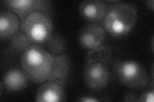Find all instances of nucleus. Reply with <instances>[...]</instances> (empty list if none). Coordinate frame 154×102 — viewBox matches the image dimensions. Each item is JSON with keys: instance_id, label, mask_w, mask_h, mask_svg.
I'll return each instance as SVG.
<instances>
[{"instance_id": "4", "label": "nucleus", "mask_w": 154, "mask_h": 102, "mask_svg": "<svg viewBox=\"0 0 154 102\" xmlns=\"http://www.w3.org/2000/svg\"><path fill=\"white\" fill-rule=\"evenodd\" d=\"M21 30L34 44L42 45L53 33L54 22L50 13L35 12L21 21Z\"/></svg>"}, {"instance_id": "18", "label": "nucleus", "mask_w": 154, "mask_h": 102, "mask_svg": "<svg viewBox=\"0 0 154 102\" xmlns=\"http://www.w3.org/2000/svg\"><path fill=\"white\" fill-rule=\"evenodd\" d=\"M145 4L149 9H150L151 10H153V7H154L153 0H148V1H145Z\"/></svg>"}, {"instance_id": "6", "label": "nucleus", "mask_w": 154, "mask_h": 102, "mask_svg": "<svg viewBox=\"0 0 154 102\" xmlns=\"http://www.w3.org/2000/svg\"><path fill=\"white\" fill-rule=\"evenodd\" d=\"M10 11L23 21L30 13L44 12L50 14L51 3L46 0H7L5 1Z\"/></svg>"}, {"instance_id": "5", "label": "nucleus", "mask_w": 154, "mask_h": 102, "mask_svg": "<svg viewBox=\"0 0 154 102\" xmlns=\"http://www.w3.org/2000/svg\"><path fill=\"white\" fill-rule=\"evenodd\" d=\"M114 70L119 80L131 89H142L148 84L146 70L141 63L134 60L117 61Z\"/></svg>"}, {"instance_id": "14", "label": "nucleus", "mask_w": 154, "mask_h": 102, "mask_svg": "<svg viewBox=\"0 0 154 102\" xmlns=\"http://www.w3.org/2000/svg\"><path fill=\"white\" fill-rule=\"evenodd\" d=\"M42 45L51 56H55L64 53L66 43L64 38L61 35L53 32L49 38Z\"/></svg>"}, {"instance_id": "7", "label": "nucleus", "mask_w": 154, "mask_h": 102, "mask_svg": "<svg viewBox=\"0 0 154 102\" xmlns=\"http://www.w3.org/2000/svg\"><path fill=\"white\" fill-rule=\"evenodd\" d=\"M106 32L100 24H89L84 26L79 33L80 45L87 50L92 51L103 45Z\"/></svg>"}, {"instance_id": "16", "label": "nucleus", "mask_w": 154, "mask_h": 102, "mask_svg": "<svg viewBox=\"0 0 154 102\" xmlns=\"http://www.w3.org/2000/svg\"><path fill=\"white\" fill-rule=\"evenodd\" d=\"M78 101L80 102H96V101H100L101 100L98 99V98H95L93 96H82L79 99L77 100Z\"/></svg>"}, {"instance_id": "19", "label": "nucleus", "mask_w": 154, "mask_h": 102, "mask_svg": "<svg viewBox=\"0 0 154 102\" xmlns=\"http://www.w3.org/2000/svg\"><path fill=\"white\" fill-rule=\"evenodd\" d=\"M151 47H152V51H153V37H152V40H151Z\"/></svg>"}, {"instance_id": "17", "label": "nucleus", "mask_w": 154, "mask_h": 102, "mask_svg": "<svg viewBox=\"0 0 154 102\" xmlns=\"http://www.w3.org/2000/svg\"><path fill=\"white\" fill-rule=\"evenodd\" d=\"M123 101H137L138 97L134 94H127L124 97Z\"/></svg>"}, {"instance_id": "11", "label": "nucleus", "mask_w": 154, "mask_h": 102, "mask_svg": "<svg viewBox=\"0 0 154 102\" xmlns=\"http://www.w3.org/2000/svg\"><path fill=\"white\" fill-rule=\"evenodd\" d=\"M28 79L23 69L12 68L4 74L2 82L7 91L17 92L26 88Z\"/></svg>"}, {"instance_id": "15", "label": "nucleus", "mask_w": 154, "mask_h": 102, "mask_svg": "<svg viewBox=\"0 0 154 102\" xmlns=\"http://www.w3.org/2000/svg\"><path fill=\"white\" fill-rule=\"evenodd\" d=\"M153 89H149L145 93L142 94L140 96L138 97L137 101H144V102H153L154 101V93Z\"/></svg>"}, {"instance_id": "9", "label": "nucleus", "mask_w": 154, "mask_h": 102, "mask_svg": "<svg viewBox=\"0 0 154 102\" xmlns=\"http://www.w3.org/2000/svg\"><path fill=\"white\" fill-rule=\"evenodd\" d=\"M65 84L57 80H47L38 88L35 101L38 102H60L66 100Z\"/></svg>"}, {"instance_id": "3", "label": "nucleus", "mask_w": 154, "mask_h": 102, "mask_svg": "<svg viewBox=\"0 0 154 102\" xmlns=\"http://www.w3.org/2000/svg\"><path fill=\"white\" fill-rule=\"evenodd\" d=\"M21 63L29 79L43 83L48 80L50 74L52 56L41 45L33 44L22 54Z\"/></svg>"}, {"instance_id": "10", "label": "nucleus", "mask_w": 154, "mask_h": 102, "mask_svg": "<svg viewBox=\"0 0 154 102\" xmlns=\"http://www.w3.org/2000/svg\"><path fill=\"white\" fill-rule=\"evenodd\" d=\"M70 66V60L65 53L52 56V66L48 80L60 81L66 84Z\"/></svg>"}, {"instance_id": "1", "label": "nucleus", "mask_w": 154, "mask_h": 102, "mask_svg": "<svg viewBox=\"0 0 154 102\" xmlns=\"http://www.w3.org/2000/svg\"><path fill=\"white\" fill-rule=\"evenodd\" d=\"M111 57V48L107 45H102L88 53L84 80L90 89L100 91L108 84L110 77L109 63Z\"/></svg>"}, {"instance_id": "13", "label": "nucleus", "mask_w": 154, "mask_h": 102, "mask_svg": "<svg viewBox=\"0 0 154 102\" xmlns=\"http://www.w3.org/2000/svg\"><path fill=\"white\" fill-rule=\"evenodd\" d=\"M9 39L8 49L11 53H23L34 44L21 29Z\"/></svg>"}, {"instance_id": "12", "label": "nucleus", "mask_w": 154, "mask_h": 102, "mask_svg": "<svg viewBox=\"0 0 154 102\" xmlns=\"http://www.w3.org/2000/svg\"><path fill=\"white\" fill-rule=\"evenodd\" d=\"M21 20L15 13L10 10L0 13V38L8 39L21 29Z\"/></svg>"}, {"instance_id": "2", "label": "nucleus", "mask_w": 154, "mask_h": 102, "mask_svg": "<svg viewBox=\"0 0 154 102\" xmlns=\"http://www.w3.org/2000/svg\"><path fill=\"white\" fill-rule=\"evenodd\" d=\"M137 19V10L133 4L115 1L107 5L105 17L100 24L109 35L121 38L132 30Z\"/></svg>"}, {"instance_id": "8", "label": "nucleus", "mask_w": 154, "mask_h": 102, "mask_svg": "<svg viewBox=\"0 0 154 102\" xmlns=\"http://www.w3.org/2000/svg\"><path fill=\"white\" fill-rule=\"evenodd\" d=\"M107 4L100 0H85L79 6V12L84 20L90 24L102 22L107 11Z\"/></svg>"}]
</instances>
